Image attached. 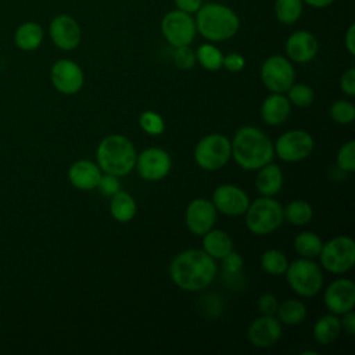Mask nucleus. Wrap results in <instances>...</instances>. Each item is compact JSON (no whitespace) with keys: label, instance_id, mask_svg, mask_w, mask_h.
I'll list each match as a JSON object with an SVG mask.
<instances>
[{"label":"nucleus","instance_id":"obj_11","mask_svg":"<svg viewBox=\"0 0 355 355\" xmlns=\"http://www.w3.org/2000/svg\"><path fill=\"white\" fill-rule=\"evenodd\" d=\"M313 146V139L306 130L293 129L277 137L273 150L282 161L298 162L311 155Z\"/></svg>","mask_w":355,"mask_h":355},{"label":"nucleus","instance_id":"obj_26","mask_svg":"<svg viewBox=\"0 0 355 355\" xmlns=\"http://www.w3.org/2000/svg\"><path fill=\"white\" fill-rule=\"evenodd\" d=\"M280 323L287 326H297L306 318V306L300 300H286L279 304L276 311Z\"/></svg>","mask_w":355,"mask_h":355},{"label":"nucleus","instance_id":"obj_5","mask_svg":"<svg viewBox=\"0 0 355 355\" xmlns=\"http://www.w3.org/2000/svg\"><path fill=\"white\" fill-rule=\"evenodd\" d=\"M245 215V226L255 236L275 232L283 223V207L273 197H261L250 202Z\"/></svg>","mask_w":355,"mask_h":355},{"label":"nucleus","instance_id":"obj_35","mask_svg":"<svg viewBox=\"0 0 355 355\" xmlns=\"http://www.w3.org/2000/svg\"><path fill=\"white\" fill-rule=\"evenodd\" d=\"M139 125L141 130L151 136H158L165 129V122L162 116L155 111H144L139 118Z\"/></svg>","mask_w":355,"mask_h":355},{"label":"nucleus","instance_id":"obj_45","mask_svg":"<svg viewBox=\"0 0 355 355\" xmlns=\"http://www.w3.org/2000/svg\"><path fill=\"white\" fill-rule=\"evenodd\" d=\"M344 46L351 55L355 54V24H351L348 26L344 35Z\"/></svg>","mask_w":355,"mask_h":355},{"label":"nucleus","instance_id":"obj_43","mask_svg":"<svg viewBox=\"0 0 355 355\" xmlns=\"http://www.w3.org/2000/svg\"><path fill=\"white\" fill-rule=\"evenodd\" d=\"M176 10H180L187 14H196L202 6V0H173Z\"/></svg>","mask_w":355,"mask_h":355},{"label":"nucleus","instance_id":"obj_46","mask_svg":"<svg viewBox=\"0 0 355 355\" xmlns=\"http://www.w3.org/2000/svg\"><path fill=\"white\" fill-rule=\"evenodd\" d=\"M304 4L312 7V8H327L334 3V0H302Z\"/></svg>","mask_w":355,"mask_h":355},{"label":"nucleus","instance_id":"obj_33","mask_svg":"<svg viewBox=\"0 0 355 355\" xmlns=\"http://www.w3.org/2000/svg\"><path fill=\"white\" fill-rule=\"evenodd\" d=\"M287 94H288L287 96L288 101L297 107H308L313 103V98H315V93L312 87L308 86L306 83H293L287 89Z\"/></svg>","mask_w":355,"mask_h":355},{"label":"nucleus","instance_id":"obj_36","mask_svg":"<svg viewBox=\"0 0 355 355\" xmlns=\"http://www.w3.org/2000/svg\"><path fill=\"white\" fill-rule=\"evenodd\" d=\"M337 166L344 172H354L355 171V141L349 140L344 143L338 153H337Z\"/></svg>","mask_w":355,"mask_h":355},{"label":"nucleus","instance_id":"obj_38","mask_svg":"<svg viewBox=\"0 0 355 355\" xmlns=\"http://www.w3.org/2000/svg\"><path fill=\"white\" fill-rule=\"evenodd\" d=\"M97 189L101 191V194L107 196V197H112L115 193H118L121 190V182L118 179V176L110 175V173H104L101 175Z\"/></svg>","mask_w":355,"mask_h":355},{"label":"nucleus","instance_id":"obj_28","mask_svg":"<svg viewBox=\"0 0 355 355\" xmlns=\"http://www.w3.org/2000/svg\"><path fill=\"white\" fill-rule=\"evenodd\" d=\"M313 216L311 204L305 200H294L283 208V218L293 226H304Z\"/></svg>","mask_w":355,"mask_h":355},{"label":"nucleus","instance_id":"obj_40","mask_svg":"<svg viewBox=\"0 0 355 355\" xmlns=\"http://www.w3.org/2000/svg\"><path fill=\"white\" fill-rule=\"evenodd\" d=\"M277 306H279V301L270 293L262 294L257 301V308L261 315H276Z\"/></svg>","mask_w":355,"mask_h":355},{"label":"nucleus","instance_id":"obj_12","mask_svg":"<svg viewBox=\"0 0 355 355\" xmlns=\"http://www.w3.org/2000/svg\"><path fill=\"white\" fill-rule=\"evenodd\" d=\"M135 168L141 179L148 182L162 180L172 168V158L164 148L148 147L136 157Z\"/></svg>","mask_w":355,"mask_h":355},{"label":"nucleus","instance_id":"obj_4","mask_svg":"<svg viewBox=\"0 0 355 355\" xmlns=\"http://www.w3.org/2000/svg\"><path fill=\"white\" fill-rule=\"evenodd\" d=\"M136 148L133 143L122 135H108L97 146V165L104 173L114 176L129 175L136 164Z\"/></svg>","mask_w":355,"mask_h":355},{"label":"nucleus","instance_id":"obj_39","mask_svg":"<svg viewBox=\"0 0 355 355\" xmlns=\"http://www.w3.org/2000/svg\"><path fill=\"white\" fill-rule=\"evenodd\" d=\"M243 263V257L233 250L222 258V268L226 275H237L241 270Z\"/></svg>","mask_w":355,"mask_h":355},{"label":"nucleus","instance_id":"obj_18","mask_svg":"<svg viewBox=\"0 0 355 355\" xmlns=\"http://www.w3.org/2000/svg\"><path fill=\"white\" fill-rule=\"evenodd\" d=\"M247 336L254 347L270 348L282 337V323L275 315H261L250 323Z\"/></svg>","mask_w":355,"mask_h":355},{"label":"nucleus","instance_id":"obj_30","mask_svg":"<svg viewBox=\"0 0 355 355\" xmlns=\"http://www.w3.org/2000/svg\"><path fill=\"white\" fill-rule=\"evenodd\" d=\"M322 239L313 232H301L294 239V250L302 258H315L322 250Z\"/></svg>","mask_w":355,"mask_h":355},{"label":"nucleus","instance_id":"obj_7","mask_svg":"<svg viewBox=\"0 0 355 355\" xmlns=\"http://www.w3.org/2000/svg\"><path fill=\"white\" fill-rule=\"evenodd\" d=\"M232 157L230 140L220 133H211L200 139L194 147V161L204 171L223 168Z\"/></svg>","mask_w":355,"mask_h":355},{"label":"nucleus","instance_id":"obj_13","mask_svg":"<svg viewBox=\"0 0 355 355\" xmlns=\"http://www.w3.org/2000/svg\"><path fill=\"white\" fill-rule=\"evenodd\" d=\"M50 79L57 92L68 96L76 94L85 83L82 68L75 61L67 58L58 60L53 64Z\"/></svg>","mask_w":355,"mask_h":355},{"label":"nucleus","instance_id":"obj_15","mask_svg":"<svg viewBox=\"0 0 355 355\" xmlns=\"http://www.w3.org/2000/svg\"><path fill=\"white\" fill-rule=\"evenodd\" d=\"M216 208L211 200L194 198L189 202L184 214V222L187 229L196 234L202 236L215 226Z\"/></svg>","mask_w":355,"mask_h":355},{"label":"nucleus","instance_id":"obj_10","mask_svg":"<svg viewBox=\"0 0 355 355\" xmlns=\"http://www.w3.org/2000/svg\"><path fill=\"white\" fill-rule=\"evenodd\" d=\"M259 76L268 90L284 93L295 80V69L287 57L275 54L262 62Z\"/></svg>","mask_w":355,"mask_h":355},{"label":"nucleus","instance_id":"obj_14","mask_svg":"<svg viewBox=\"0 0 355 355\" xmlns=\"http://www.w3.org/2000/svg\"><path fill=\"white\" fill-rule=\"evenodd\" d=\"M212 204L216 211L227 216L244 215L250 205V198L247 193L236 184H220L214 190Z\"/></svg>","mask_w":355,"mask_h":355},{"label":"nucleus","instance_id":"obj_1","mask_svg":"<svg viewBox=\"0 0 355 355\" xmlns=\"http://www.w3.org/2000/svg\"><path fill=\"white\" fill-rule=\"evenodd\" d=\"M218 272L215 259L204 250H184L169 265L172 282L183 291H200L207 288Z\"/></svg>","mask_w":355,"mask_h":355},{"label":"nucleus","instance_id":"obj_19","mask_svg":"<svg viewBox=\"0 0 355 355\" xmlns=\"http://www.w3.org/2000/svg\"><path fill=\"white\" fill-rule=\"evenodd\" d=\"M319 50L318 39L309 31L293 32L284 44L286 55L290 61L298 64H306L312 61Z\"/></svg>","mask_w":355,"mask_h":355},{"label":"nucleus","instance_id":"obj_25","mask_svg":"<svg viewBox=\"0 0 355 355\" xmlns=\"http://www.w3.org/2000/svg\"><path fill=\"white\" fill-rule=\"evenodd\" d=\"M136 211H137L136 201L129 193L119 190L111 197L110 214L116 222L125 223L132 220L136 215Z\"/></svg>","mask_w":355,"mask_h":355},{"label":"nucleus","instance_id":"obj_34","mask_svg":"<svg viewBox=\"0 0 355 355\" xmlns=\"http://www.w3.org/2000/svg\"><path fill=\"white\" fill-rule=\"evenodd\" d=\"M330 116L338 125H349L355 119V107L351 101L337 100L330 107Z\"/></svg>","mask_w":355,"mask_h":355},{"label":"nucleus","instance_id":"obj_24","mask_svg":"<svg viewBox=\"0 0 355 355\" xmlns=\"http://www.w3.org/2000/svg\"><path fill=\"white\" fill-rule=\"evenodd\" d=\"M341 330L343 329H341V322L338 319V315L327 313L315 322L312 333H313V338L319 344L329 345L340 337Z\"/></svg>","mask_w":355,"mask_h":355},{"label":"nucleus","instance_id":"obj_21","mask_svg":"<svg viewBox=\"0 0 355 355\" xmlns=\"http://www.w3.org/2000/svg\"><path fill=\"white\" fill-rule=\"evenodd\" d=\"M291 103L283 93H272L261 104V118L269 126L282 125L290 115Z\"/></svg>","mask_w":355,"mask_h":355},{"label":"nucleus","instance_id":"obj_9","mask_svg":"<svg viewBox=\"0 0 355 355\" xmlns=\"http://www.w3.org/2000/svg\"><path fill=\"white\" fill-rule=\"evenodd\" d=\"M161 33L173 47L190 46L197 35L194 17L176 8L171 10L161 19Z\"/></svg>","mask_w":355,"mask_h":355},{"label":"nucleus","instance_id":"obj_41","mask_svg":"<svg viewBox=\"0 0 355 355\" xmlns=\"http://www.w3.org/2000/svg\"><path fill=\"white\" fill-rule=\"evenodd\" d=\"M222 67L229 72H240L245 67V58L240 53H227L223 55Z\"/></svg>","mask_w":355,"mask_h":355},{"label":"nucleus","instance_id":"obj_29","mask_svg":"<svg viewBox=\"0 0 355 355\" xmlns=\"http://www.w3.org/2000/svg\"><path fill=\"white\" fill-rule=\"evenodd\" d=\"M304 6L302 0H276L275 17L283 25H293L301 18Z\"/></svg>","mask_w":355,"mask_h":355},{"label":"nucleus","instance_id":"obj_37","mask_svg":"<svg viewBox=\"0 0 355 355\" xmlns=\"http://www.w3.org/2000/svg\"><path fill=\"white\" fill-rule=\"evenodd\" d=\"M172 60H173L175 65L182 71L191 69L197 62L196 51L190 46L175 47V50L172 53Z\"/></svg>","mask_w":355,"mask_h":355},{"label":"nucleus","instance_id":"obj_8","mask_svg":"<svg viewBox=\"0 0 355 355\" xmlns=\"http://www.w3.org/2000/svg\"><path fill=\"white\" fill-rule=\"evenodd\" d=\"M323 269L333 275H343L355 263V243L349 236H337L323 243L318 255Z\"/></svg>","mask_w":355,"mask_h":355},{"label":"nucleus","instance_id":"obj_47","mask_svg":"<svg viewBox=\"0 0 355 355\" xmlns=\"http://www.w3.org/2000/svg\"><path fill=\"white\" fill-rule=\"evenodd\" d=\"M301 354L302 355H318V352H315V351H302Z\"/></svg>","mask_w":355,"mask_h":355},{"label":"nucleus","instance_id":"obj_23","mask_svg":"<svg viewBox=\"0 0 355 355\" xmlns=\"http://www.w3.org/2000/svg\"><path fill=\"white\" fill-rule=\"evenodd\" d=\"M202 250L214 259H222L233 250V240L225 230L212 227L202 234Z\"/></svg>","mask_w":355,"mask_h":355},{"label":"nucleus","instance_id":"obj_44","mask_svg":"<svg viewBox=\"0 0 355 355\" xmlns=\"http://www.w3.org/2000/svg\"><path fill=\"white\" fill-rule=\"evenodd\" d=\"M340 322H341V329L347 334H349V336L355 334V315L352 311L343 313V319H340Z\"/></svg>","mask_w":355,"mask_h":355},{"label":"nucleus","instance_id":"obj_6","mask_svg":"<svg viewBox=\"0 0 355 355\" xmlns=\"http://www.w3.org/2000/svg\"><path fill=\"white\" fill-rule=\"evenodd\" d=\"M286 279L291 290L300 297H313L323 287L322 268L311 258H298L288 263Z\"/></svg>","mask_w":355,"mask_h":355},{"label":"nucleus","instance_id":"obj_2","mask_svg":"<svg viewBox=\"0 0 355 355\" xmlns=\"http://www.w3.org/2000/svg\"><path fill=\"white\" fill-rule=\"evenodd\" d=\"M232 157L245 171H258L272 162L275 150L270 139L255 126L240 128L230 141Z\"/></svg>","mask_w":355,"mask_h":355},{"label":"nucleus","instance_id":"obj_3","mask_svg":"<svg viewBox=\"0 0 355 355\" xmlns=\"http://www.w3.org/2000/svg\"><path fill=\"white\" fill-rule=\"evenodd\" d=\"M197 32L211 43L232 39L240 29V18L222 3H202L194 17Z\"/></svg>","mask_w":355,"mask_h":355},{"label":"nucleus","instance_id":"obj_27","mask_svg":"<svg viewBox=\"0 0 355 355\" xmlns=\"http://www.w3.org/2000/svg\"><path fill=\"white\" fill-rule=\"evenodd\" d=\"M43 40V29L36 22H26L15 32V43L21 50L31 51L40 46Z\"/></svg>","mask_w":355,"mask_h":355},{"label":"nucleus","instance_id":"obj_17","mask_svg":"<svg viewBox=\"0 0 355 355\" xmlns=\"http://www.w3.org/2000/svg\"><path fill=\"white\" fill-rule=\"evenodd\" d=\"M50 37L58 49L71 51L79 46L82 31L75 18L67 14H61L54 17L50 22Z\"/></svg>","mask_w":355,"mask_h":355},{"label":"nucleus","instance_id":"obj_16","mask_svg":"<svg viewBox=\"0 0 355 355\" xmlns=\"http://www.w3.org/2000/svg\"><path fill=\"white\" fill-rule=\"evenodd\" d=\"M323 301L330 313L343 315L352 311L355 305V283L349 279L331 282L324 290Z\"/></svg>","mask_w":355,"mask_h":355},{"label":"nucleus","instance_id":"obj_22","mask_svg":"<svg viewBox=\"0 0 355 355\" xmlns=\"http://www.w3.org/2000/svg\"><path fill=\"white\" fill-rule=\"evenodd\" d=\"M283 186V172L276 164H266L258 169L255 178V187L263 197L276 196Z\"/></svg>","mask_w":355,"mask_h":355},{"label":"nucleus","instance_id":"obj_32","mask_svg":"<svg viewBox=\"0 0 355 355\" xmlns=\"http://www.w3.org/2000/svg\"><path fill=\"white\" fill-rule=\"evenodd\" d=\"M261 266L266 273L279 276V275H284V272L288 266V261H287V257L284 255V252L272 248V250H266L262 254Z\"/></svg>","mask_w":355,"mask_h":355},{"label":"nucleus","instance_id":"obj_20","mask_svg":"<svg viewBox=\"0 0 355 355\" xmlns=\"http://www.w3.org/2000/svg\"><path fill=\"white\" fill-rule=\"evenodd\" d=\"M101 175L103 171L100 166L89 159H78L68 169V179L71 184L83 191L97 189Z\"/></svg>","mask_w":355,"mask_h":355},{"label":"nucleus","instance_id":"obj_42","mask_svg":"<svg viewBox=\"0 0 355 355\" xmlns=\"http://www.w3.org/2000/svg\"><path fill=\"white\" fill-rule=\"evenodd\" d=\"M340 89L348 97H354L355 96V69L354 68L347 69L341 75V78H340Z\"/></svg>","mask_w":355,"mask_h":355},{"label":"nucleus","instance_id":"obj_31","mask_svg":"<svg viewBox=\"0 0 355 355\" xmlns=\"http://www.w3.org/2000/svg\"><path fill=\"white\" fill-rule=\"evenodd\" d=\"M196 58L200 65L207 71H218L222 68L223 53L219 47L212 44L211 42L202 43L196 50Z\"/></svg>","mask_w":355,"mask_h":355}]
</instances>
